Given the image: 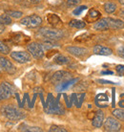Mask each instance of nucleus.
<instances>
[{"mask_svg": "<svg viewBox=\"0 0 124 132\" xmlns=\"http://www.w3.org/2000/svg\"><path fill=\"white\" fill-rule=\"evenodd\" d=\"M7 97L5 95V93L3 92V90L1 88V86H0V101H2V100H6Z\"/></svg>", "mask_w": 124, "mask_h": 132, "instance_id": "72a5a7b5", "label": "nucleus"}, {"mask_svg": "<svg viewBox=\"0 0 124 132\" xmlns=\"http://www.w3.org/2000/svg\"><path fill=\"white\" fill-rule=\"evenodd\" d=\"M104 10L107 13H113L117 10V5L114 2H106L104 4Z\"/></svg>", "mask_w": 124, "mask_h": 132, "instance_id": "412c9836", "label": "nucleus"}, {"mask_svg": "<svg viewBox=\"0 0 124 132\" xmlns=\"http://www.w3.org/2000/svg\"><path fill=\"white\" fill-rule=\"evenodd\" d=\"M0 68L3 70V71L7 72L8 74H11V75L14 74L15 71H16L15 66L13 65V63L11 62L8 59L3 57V56L0 57Z\"/></svg>", "mask_w": 124, "mask_h": 132, "instance_id": "0eeeda50", "label": "nucleus"}, {"mask_svg": "<svg viewBox=\"0 0 124 132\" xmlns=\"http://www.w3.org/2000/svg\"><path fill=\"white\" fill-rule=\"evenodd\" d=\"M3 115L11 121H19L25 118V113L13 105H6L2 108Z\"/></svg>", "mask_w": 124, "mask_h": 132, "instance_id": "f257e3e1", "label": "nucleus"}, {"mask_svg": "<svg viewBox=\"0 0 124 132\" xmlns=\"http://www.w3.org/2000/svg\"><path fill=\"white\" fill-rule=\"evenodd\" d=\"M69 25H70V27H72V28L83 29V28H85V26H86V23L83 22V21H81V20L75 19V20H71L70 23H69Z\"/></svg>", "mask_w": 124, "mask_h": 132, "instance_id": "aec40b11", "label": "nucleus"}, {"mask_svg": "<svg viewBox=\"0 0 124 132\" xmlns=\"http://www.w3.org/2000/svg\"><path fill=\"white\" fill-rule=\"evenodd\" d=\"M104 129L105 131L117 132L121 129V125L117 119L113 117H108L104 122Z\"/></svg>", "mask_w": 124, "mask_h": 132, "instance_id": "39448f33", "label": "nucleus"}, {"mask_svg": "<svg viewBox=\"0 0 124 132\" xmlns=\"http://www.w3.org/2000/svg\"><path fill=\"white\" fill-rule=\"evenodd\" d=\"M5 31V25L0 22V34H3Z\"/></svg>", "mask_w": 124, "mask_h": 132, "instance_id": "f704fd0d", "label": "nucleus"}, {"mask_svg": "<svg viewBox=\"0 0 124 132\" xmlns=\"http://www.w3.org/2000/svg\"><path fill=\"white\" fill-rule=\"evenodd\" d=\"M54 61H55V63L58 64V65H65V64H68L70 62V59H68L67 56L59 54V55H57L54 59Z\"/></svg>", "mask_w": 124, "mask_h": 132, "instance_id": "a211bd4d", "label": "nucleus"}, {"mask_svg": "<svg viewBox=\"0 0 124 132\" xmlns=\"http://www.w3.org/2000/svg\"><path fill=\"white\" fill-rule=\"evenodd\" d=\"M81 2V0H67V5L68 7H75L77 6Z\"/></svg>", "mask_w": 124, "mask_h": 132, "instance_id": "c756f323", "label": "nucleus"}, {"mask_svg": "<svg viewBox=\"0 0 124 132\" xmlns=\"http://www.w3.org/2000/svg\"><path fill=\"white\" fill-rule=\"evenodd\" d=\"M86 9H87V6H85V5H83V6H79V7H77L76 9H75V10H74L73 13H74L75 15H79V14H80L83 11L86 10Z\"/></svg>", "mask_w": 124, "mask_h": 132, "instance_id": "c85d7f7f", "label": "nucleus"}, {"mask_svg": "<svg viewBox=\"0 0 124 132\" xmlns=\"http://www.w3.org/2000/svg\"><path fill=\"white\" fill-rule=\"evenodd\" d=\"M94 29L96 31H107L110 30L109 28V21H108V17H104L101 19L98 20L94 25Z\"/></svg>", "mask_w": 124, "mask_h": 132, "instance_id": "9d476101", "label": "nucleus"}, {"mask_svg": "<svg viewBox=\"0 0 124 132\" xmlns=\"http://www.w3.org/2000/svg\"><path fill=\"white\" fill-rule=\"evenodd\" d=\"M31 2H33V3H38L39 1H41V0H30Z\"/></svg>", "mask_w": 124, "mask_h": 132, "instance_id": "4c0bfd02", "label": "nucleus"}, {"mask_svg": "<svg viewBox=\"0 0 124 132\" xmlns=\"http://www.w3.org/2000/svg\"><path fill=\"white\" fill-rule=\"evenodd\" d=\"M117 71L119 75H122L124 72V65H118L117 66Z\"/></svg>", "mask_w": 124, "mask_h": 132, "instance_id": "473e14b6", "label": "nucleus"}, {"mask_svg": "<svg viewBox=\"0 0 124 132\" xmlns=\"http://www.w3.org/2000/svg\"><path fill=\"white\" fill-rule=\"evenodd\" d=\"M20 24L27 28H37L42 24V18L36 14H32L29 16H26L20 20Z\"/></svg>", "mask_w": 124, "mask_h": 132, "instance_id": "7ed1b4c3", "label": "nucleus"}, {"mask_svg": "<svg viewBox=\"0 0 124 132\" xmlns=\"http://www.w3.org/2000/svg\"><path fill=\"white\" fill-rule=\"evenodd\" d=\"M112 114L114 118H117L119 121H124V110H122V109H114V110H113Z\"/></svg>", "mask_w": 124, "mask_h": 132, "instance_id": "5701e85b", "label": "nucleus"}, {"mask_svg": "<svg viewBox=\"0 0 124 132\" xmlns=\"http://www.w3.org/2000/svg\"><path fill=\"white\" fill-rule=\"evenodd\" d=\"M99 82H102V83H106V84H111V83H114V82H112V81H108V80H103V79H99L98 80Z\"/></svg>", "mask_w": 124, "mask_h": 132, "instance_id": "c9c22d12", "label": "nucleus"}, {"mask_svg": "<svg viewBox=\"0 0 124 132\" xmlns=\"http://www.w3.org/2000/svg\"><path fill=\"white\" fill-rule=\"evenodd\" d=\"M50 132H67L65 128H63L61 126H52L49 129Z\"/></svg>", "mask_w": 124, "mask_h": 132, "instance_id": "cd10ccee", "label": "nucleus"}, {"mask_svg": "<svg viewBox=\"0 0 124 132\" xmlns=\"http://www.w3.org/2000/svg\"><path fill=\"white\" fill-rule=\"evenodd\" d=\"M10 53V47L6 45L4 42L0 41V54H3V55H8Z\"/></svg>", "mask_w": 124, "mask_h": 132, "instance_id": "a878e982", "label": "nucleus"}, {"mask_svg": "<svg viewBox=\"0 0 124 132\" xmlns=\"http://www.w3.org/2000/svg\"><path fill=\"white\" fill-rule=\"evenodd\" d=\"M104 122V113L102 112L101 110H98L96 111V113L94 116V119L92 122V125L95 126V127H101Z\"/></svg>", "mask_w": 124, "mask_h": 132, "instance_id": "9b49d317", "label": "nucleus"}, {"mask_svg": "<svg viewBox=\"0 0 124 132\" xmlns=\"http://www.w3.org/2000/svg\"><path fill=\"white\" fill-rule=\"evenodd\" d=\"M38 35L42 36L44 39L51 40H58L63 37V33L60 30L56 29H48V28H42L38 31Z\"/></svg>", "mask_w": 124, "mask_h": 132, "instance_id": "f03ea898", "label": "nucleus"}, {"mask_svg": "<svg viewBox=\"0 0 124 132\" xmlns=\"http://www.w3.org/2000/svg\"><path fill=\"white\" fill-rule=\"evenodd\" d=\"M20 130L21 131H30V132H41L42 129L40 127H36V126H27L23 125L22 126H20Z\"/></svg>", "mask_w": 124, "mask_h": 132, "instance_id": "b1692460", "label": "nucleus"}, {"mask_svg": "<svg viewBox=\"0 0 124 132\" xmlns=\"http://www.w3.org/2000/svg\"><path fill=\"white\" fill-rule=\"evenodd\" d=\"M66 51L71 54V55L75 56H83L88 54V50L85 49V48H82V47L69 46L66 48Z\"/></svg>", "mask_w": 124, "mask_h": 132, "instance_id": "1a4fd4ad", "label": "nucleus"}, {"mask_svg": "<svg viewBox=\"0 0 124 132\" xmlns=\"http://www.w3.org/2000/svg\"><path fill=\"white\" fill-rule=\"evenodd\" d=\"M108 21H109V28L110 30H119L124 28V22L120 19H114L108 17Z\"/></svg>", "mask_w": 124, "mask_h": 132, "instance_id": "f8f14e48", "label": "nucleus"}, {"mask_svg": "<svg viewBox=\"0 0 124 132\" xmlns=\"http://www.w3.org/2000/svg\"><path fill=\"white\" fill-rule=\"evenodd\" d=\"M0 22L4 25H10L12 23V19H11V16L9 14H2V15H0Z\"/></svg>", "mask_w": 124, "mask_h": 132, "instance_id": "393cba45", "label": "nucleus"}, {"mask_svg": "<svg viewBox=\"0 0 124 132\" xmlns=\"http://www.w3.org/2000/svg\"><path fill=\"white\" fill-rule=\"evenodd\" d=\"M100 17V13L98 12V11L96 10H90V12H89L88 15H87V19L90 21V22H93V21H95V20L98 19V18H99Z\"/></svg>", "mask_w": 124, "mask_h": 132, "instance_id": "6ab92c4d", "label": "nucleus"}, {"mask_svg": "<svg viewBox=\"0 0 124 132\" xmlns=\"http://www.w3.org/2000/svg\"><path fill=\"white\" fill-rule=\"evenodd\" d=\"M42 47L45 49H52L54 47L58 46L56 43V40H51V39H44L42 42Z\"/></svg>", "mask_w": 124, "mask_h": 132, "instance_id": "4be33fe9", "label": "nucleus"}, {"mask_svg": "<svg viewBox=\"0 0 124 132\" xmlns=\"http://www.w3.org/2000/svg\"><path fill=\"white\" fill-rule=\"evenodd\" d=\"M71 79V74L66 71H57L52 77V82L59 83Z\"/></svg>", "mask_w": 124, "mask_h": 132, "instance_id": "6e6552de", "label": "nucleus"}, {"mask_svg": "<svg viewBox=\"0 0 124 132\" xmlns=\"http://www.w3.org/2000/svg\"><path fill=\"white\" fill-rule=\"evenodd\" d=\"M118 56H120V57H122V59H124V45H122V46H120L118 48Z\"/></svg>", "mask_w": 124, "mask_h": 132, "instance_id": "2f4dec72", "label": "nucleus"}, {"mask_svg": "<svg viewBox=\"0 0 124 132\" xmlns=\"http://www.w3.org/2000/svg\"><path fill=\"white\" fill-rule=\"evenodd\" d=\"M47 20H48L50 25H52L54 28H59L62 25L61 19L56 14H54V13L48 14L47 15Z\"/></svg>", "mask_w": 124, "mask_h": 132, "instance_id": "4468645a", "label": "nucleus"}, {"mask_svg": "<svg viewBox=\"0 0 124 132\" xmlns=\"http://www.w3.org/2000/svg\"><path fill=\"white\" fill-rule=\"evenodd\" d=\"M102 75H113L114 73L112 72V71H103V72H101Z\"/></svg>", "mask_w": 124, "mask_h": 132, "instance_id": "e433bc0d", "label": "nucleus"}, {"mask_svg": "<svg viewBox=\"0 0 124 132\" xmlns=\"http://www.w3.org/2000/svg\"><path fill=\"white\" fill-rule=\"evenodd\" d=\"M120 15H122V16H124V9H122V10L120 11Z\"/></svg>", "mask_w": 124, "mask_h": 132, "instance_id": "58836bf2", "label": "nucleus"}, {"mask_svg": "<svg viewBox=\"0 0 124 132\" xmlns=\"http://www.w3.org/2000/svg\"><path fill=\"white\" fill-rule=\"evenodd\" d=\"M11 57L18 63H27L31 61V55L27 52H13L11 53Z\"/></svg>", "mask_w": 124, "mask_h": 132, "instance_id": "423d86ee", "label": "nucleus"}, {"mask_svg": "<svg viewBox=\"0 0 124 132\" xmlns=\"http://www.w3.org/2000/svg\"><path fill=\"white\" fill-rule=\"evenodd\" d=\"M118 2H119L121 5H124V0H118Z\"/></svg>", "mask_w": 124, "mask_h": 132, "instance_id": "ea45409f", "label": "nucleus"}, {"mask_svg": "<svg viewBox=\"0 0 124 132\" xmlns=\"http://www.w3.org/2000/svg\"><path fill=\"white\" fill-rule=\"evenodd\" d=\"M6 13L9 14L11 17H13V18H20L23 14L21 12H17V11H7Z\"/></svg>", "mask_w": 124, "mask_h": 132, "instance_id": "bb28decb", "label": "nucleus"}, {"mask_svg": "<svg viewBox=\"0 0 124 132\" xmlns=\"http://www.w3.org/2000/svg\"><path fill=\"white\" fill-rule=\"evenodd\" d=\"M94 53L95 55H100V56H110L112 55L113 51L108 47L102 46V45H95L94 47Z\"/></svg>", "mask_w": 124, "mask_h": 132, "instance_id": "ddd939ff", "label": "nucleus"}, {"mask_svg": "<svg viewBox=\"0 0 124 132\" xmlns=\"http://www.w3.org/2000/svg\"><path fill=\"white\" fill-rule=\"evenodd\" d=\"M27 49L29 53L34 57V59H42L44 56V50L41 44L37 42H32L28 44Z\"/></svg>", "mask_w": 124, "mask_h": 132, "instance_id": "20e7f679", "label": "nucleus"}, {"mask_svg": "<svg viewBox=\"0 0 124 132\" xmlns=\"http://www.w3.org/2000/svg\"><path fill=\"white\" fill-rule=\"evenodd\" d=\"M0 86H1V88L3 90V92L5 93L7 99L10 98L11 96H13V94H14V88H13V86L11 83L4 81V82H1Z\"/></svg>", "mask_w": 124, "mask_h": 132, "instance_id": "dca6fc26", "label": "nucleus"}, {"mask_svg": "<svg viewBox=\"0 0 124 132\" xmlns=\"http://www.w3.org/2000/svg\"><path fill=\"white\" fill-rule=\"evenodd\" d=\"M77 80H78V79H68V80H65V81L59 82L58 85L56 86V90H57L58 92L65 91L66 89H68L69 87H71L74 83L76 82Z\"/></svg>", "mask_w": 124, "mask_h": 132, "instance_id": "2eb2a0df", "label": "nucleus"}, {"mask_svg": "<svg viewBox=\"0 0 124 132\" xmlns=\"http://www.w3.org/2000/svg\"><path fill=\"white\" fill-rule=\"evenodd\" d=\"M100 102H106V103L108 104V102H109V100H108V97L106 96L105 94H104V96H103V99H99V97L96 96V99H95V103H96V105H98V104Z\"/></svg>", "mask_w": 124, "mask_h": 132, "instance_id": "7c9ffc66", "label": "nucleus"}, {"mask_svg": "<svg viewBox=\"0 0 124 132\" xmlns=\"http://www.w3.org/2000/svg\"><path fill=\"white\" fill-rule=\"evenodd\" d=\"M29 39L28 36H23L22 34H13L12 36V40L16 44H24Z\"/></svg>", "mask_w": 124, "mask_h": 132, "instance_id": "f3484780", "label": "nucleus"}]
</instances>
